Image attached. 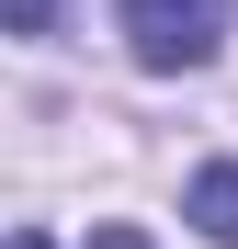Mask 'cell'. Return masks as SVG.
<instances>
[{
  "instance_id": "obj_1",
  "label": "cell",
  "mask_w": 238,
  "mask_h": 249,
  "mask_svg": "<svg viewBox=\"0 0 238 249\" xmlns=\"http://www.w3.org/2000/svg\"><path fill=\"white\" fill-rule=\"evenodd\" d=\"M227 12H238V0H113L136 68H204L227 46Z\"/></svg>"
},
{
  "instance_id": "obj_2",
  "label": "cell",
  "mask_w": 238,
  "mask_h": 249,
  "mask_svg": "<svg viewBox=\"0 0 238 249\" xmlns=\"http://www.w3.org/2000/svg\"><path fill=\"white\" fill-rule=\"evenodd\" d=\"M193 227H204L216 249H238V159H216V170H193Z\"/></svg>"
},
{
  "instance_id": "obj_3",
  "label": "cell",
  "mask_w": 238,
  "mask_h": 249,
  "mask_svg": "<svg viewBox=\"0 0 238 249\" xmlns=\"http://www.w3.org/2000/svg\"><path fill=\"white\" fill-rule=\"evenodd\" d=\"M12 12V34H57V0H0Z\"/></svg>"
},
{
  "instance_id": "obj_4",
  "label": "cell",
  "mask_w": 238,
  "mask_h": 249,
  "mask_svg": "<svg viewBox=\"0 0 238 249\" xmlns=\"http://www.w3.org/2000/svg\"><path fill=\"white\" fill-rule=\"evenodd\" d=\"M91 249H147V227H91Z\"/></svg>"
},
{
  "instance_id": "obj_5",
  "label": "cell",
  "mask_w": 238,
  "mask_h": 249,
  "mask_svg": "<svg viewBox=\"0 0 238 249\" xmlns=\"http://www.w3.org/2000/svg\"><path fill=\"white\" fill-rule=\"evenodd\" d=\"M12 249H46V227H12Z\"/></svg>"
}]
</instances>
